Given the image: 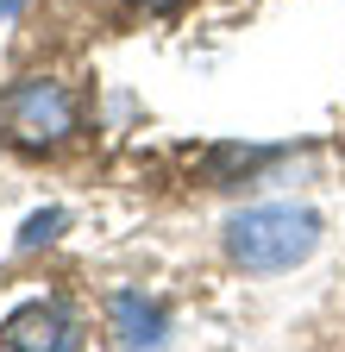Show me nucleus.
I'll list each match as a JSON object with an SVG mask.
<instances>
[{
    "label": "nucleus",
    "mask_w": 345,
    "mask_h": 352,
    "mask_svg": "<svg viewBox=\"0 0 345 352\" xmlns=\"http://www.w3.org/2000/svg\"><path fill=\"white\" fill-rule=\"evenodd\" d=\"M314 245H320V214L314 208H289V201L245 208V214H233V227H226L233 264H239V271H257V277L295 271L301 258H314Z\"/></svg>",
    "instance_id": "1"
},
{
    "label": "nucleus",
    "mask_w": 345,
    "mask_h": 352,
    "mask_svg": "<svg viewBox=\"0 0 345 352\" xmlns=\"http://www.w3.org/2000/svg\"><path fill=\"white\" fill-rule=\"evenodd\" d=\"M0 139L19 151H57L75 139V95L51 76H25L0 88Z\"/></svg>",
    "instance_id": "2"
},
{
    "label": "nucleus",
    "mask_w": 345,
    "mask_h": 352,
    "mask_svg": "<svg viewBox=\"0 0 345 352\" xmlns=\"http://www.w3.org/2000/svg\"><path fill=\"white\" fill-rule=\"evenodd\" d=\"M0 346H13V352H69L75 346V321L57 302H32V308L0 321Z\"/></svg>",
    "instance_id": "3"
},
{
    "label": "nucleus",
    "mask_w": 345,
    "mask_h": 352,
    "mask_svg": "<svg viewBox=\"0 0 345 352\" xmlns=\"http://www.w3.org/2000/svg\"><path fill=\"white\" fill-rule=\"evenodd\" d=\"M113 333H119V346H163L169 321H163L157 302H145V296H132V289H119V296H113Z\"/></svg>",
    "instance_id": "4"
},
{
    "label": "nucleus",
    "mask_w": 345,
    "mask_h": 352,
    "mask_svg": "<svg viewBox=\"0 0 345 352\" xmlns=\"http://www.w3.org/2000/svg\"><path fill=\"white\" fill-rule=\"evenodd\" d=\"M63 233V208H45V214H32L25 220V233H19V252H38V245H51Z\"/></svg>",
    "instance_id": "5"
},
{
    "label": "nucleus",
    "mask_w": 345,
    "mask_h": 352,
    "mask_svg": "<svg viewBox=\"0 0 345 352\" xmlns=\"http://www.w3.org/2000/svg\"><path fill=\"white\" fill-rule=\"evenodd\" d=\"M139 7H145V13H176L182 0H139Z\"/></svg>",
    "instance_id": "6"
},
{
    "label": "nucleus",
    "mask_w": 345,
    "mask_h": 352,
    "mask_svg": "<svg viewBox=\"0 0 345 352\" xmlns=\"http://www.w3.org/2000/svg\"><path fill=\"white\" fill-rule=\"evenodd\" d=\"M19 7H25V0H0V19H13Z\"/></svg>",
    "instance_id": "7"
}]
</instances>
